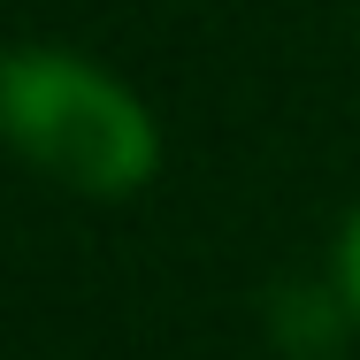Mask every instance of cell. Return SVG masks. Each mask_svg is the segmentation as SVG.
Segmentation results:
<instances>
[{
	"mask_svg": "<svg viewBox=\"0 0 360 360\" xmlns=\"http://www.w3.org/2000/svg\"><path fill=\"white\" fill-rule=\"evenodd\" d=\"M338 276H345V307L360 314V215L345 222V245H338Z\"/></svg>",
	"mask_w": 360,
	"mask_h": 360,
	"instance_id": "cell-2",
	"label": "cell"
},
{
	"mask_svg": "<svg viewBox=\"0 0 360 360\" xmlns=\"http://www.w3.org/2000/svg\"><path fill=\"white\" fill-rule=\"evenodd\" d=\"M0 108H8V139L23 146V161H39L54 184H70L84 200H131L161 161L139 92H123L84 54L15 46L0 77Z\"/></svg>",
	"mask_w": 360,
	"mask_h": 360,
	"instance_id": "cell-1",
	"label": "cell"
}]
</instances>
